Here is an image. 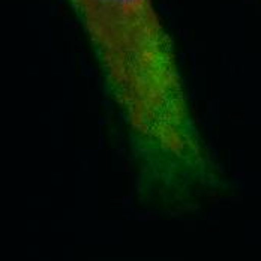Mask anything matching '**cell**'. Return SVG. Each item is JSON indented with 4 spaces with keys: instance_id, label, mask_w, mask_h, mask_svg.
Segmentation results:
<instances>
[{
    "instance_id": "6da1fadb",
    "label": "cell",
    "mask_w": 261,
    "mask_h": 261,
    "mask_svg": "<svg viewBox=\"0 0 261 261\" xmlns=\"http://www.w3.org/2000/svg\"><path fill=\"white\" fill-rule=\"evenodd\" d=\"M144 165L165 179L209 168L152 0H71Z\"/></svg>"
}]
</instances>
